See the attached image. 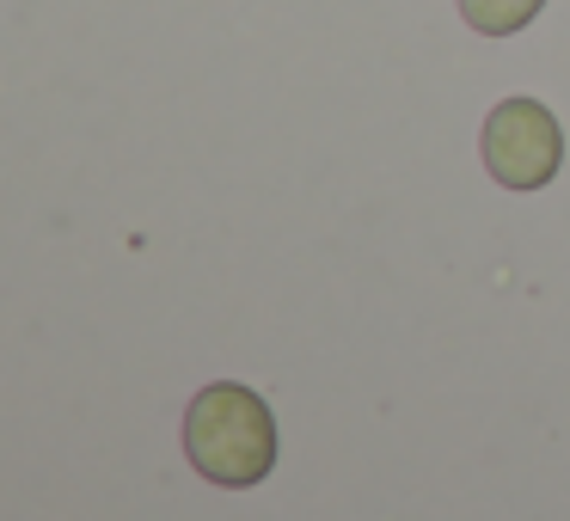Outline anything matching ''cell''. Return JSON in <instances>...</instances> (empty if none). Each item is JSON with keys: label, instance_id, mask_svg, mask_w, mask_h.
<instances>
[{"label": "cell", "instance_id": "1", "mask_svg": "<svg viewBox=\"0 0 570 521\" xmlns=\"http://www.w3.org/2000/svg\"><path fill=\"white\" fill-rule=\"evenodd\" d=\"M185 454L209 484H258L276 466V417L252 386L215 381L185 411Z\"/></svg>", "mask_w": 570, "mask_h": 521}, {"label": "cell", "instance_id": "2", "mask_svg": "<svg viewBox=\"0 0 570 521\" xmlns=\"http://www.w3.org/2000/svg\"><path fill=\"white\" fill-rule=\"evenodd\" d=\"M564 160V129L540 99H503L484 117V166L503 190H540L558 178Z\"/></svg>", "mask_w": 570, "mask_h": 521}, {"label": "cell", "instance_id": "3", "mask_svg": "<svg viewBox=\"0 0 570 521\" xmlns=\"http://www.w3.org/2000/svg\"><path fill=\"white\" fill-rule=\"evenodd\" d=\"M540 7L546 0H460V19H466L472 31H484V38H509V31H521Z\"/></svg>", "mask_w": 570, "mask_h": 521}]
</instances>
